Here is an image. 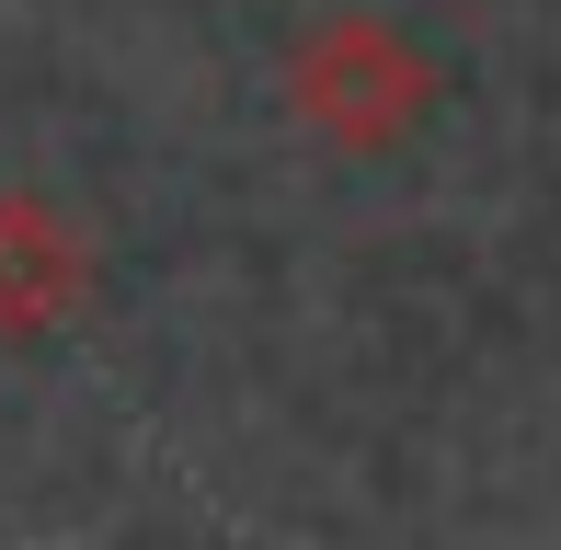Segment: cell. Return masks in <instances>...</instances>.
Masks as SVG:
<instances>
[{
    "label": "cell",
    "mask_w": 561,
    "mask_h": 550,
    "mask_svg": "<svg viewBox=\"0 0 561 550\" xmlns=\"http://www.w3.org/2000/svg\"><path fill=\"white\" fill-rule=\"evenodd\" d=\"M92 310V241L69 230L58 195H0V344H58Z\"/></svg>",
    "instance_id": "cell-2"
},
{
    "label": "cell",
    "mask_w": 561,
    "mask_h": 550,
    "mask_svg": "<svg viewBox=\"0 0 561 550\" xmlns=\"http://www.w3.org/2000/svg\"><path fill=\"white\" fill-rule=\"evenodd\" d=\"M287 115L321 149H344V161H390L436 115V58L390 12H321L287 46Z\"/></svg>",
    "instance_id": "cell-1"
}]
</instances>
